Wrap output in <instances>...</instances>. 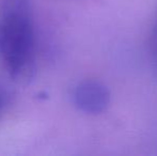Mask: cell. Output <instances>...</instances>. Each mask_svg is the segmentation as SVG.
<instances>
[{
    "label": "cell",
    "mask_w": 157,
    "mask_h": 156,
    "mask_svg": "<svg viewBox=\"0 0 157 156\" xmlns=\"http://www.w3.org/2000/svg\"><path fill=\"white\" fill-rule=\"evenodd\" d=\"M0 56L19 82L34 73V32L29 0H4L0 12Z\"/></svg>",
    "instance_id": "obj_1"
},
{
    "label": "cell",
    "mask_w": 157,
    "mask_h": 156,
    "mask_svg": "<svg viewBox=\"0 0 157 156\" xmlns=\"http://www.w3.org/2000/svg\"><path fill=\"white\" fill-rule=\"evenodd\" d=\"M111 94L104 83L97 80L80 81L73 92L75 106L87 115H99L107 109L110 104Z\"/></svg>",
    "instance_id": "obj_2"
},
{
    "label": "cell",
    "mask_w": 157,
    "mask_h": 156,
    "mask_svg": "<svg viewBox=\"0 0 157 156\" xmlns=\"http://www.w3.org/2000/svg\"><path fill=\"white\" fill-rule=\"evenodd\" d=\"M154 48H155V54L157 55V27L155 30V36H154Z\"/></svg>",
    "instance_id": "obj_3"
},
{
    "label": "cell",
    "mask_w": 157,
    "mask_h": 156,
    "mask_svg": "<svg viewBox=\"0 0 157 156\" xmlns=\"http://www.w3.org/2000/svg\"><path fill=\"white\" fill-rule=\"evenodd\" d=\"M0 104H1V100H0Z\"/></svg>",
    "instance_id": "obj_4"
}]
</instances>
